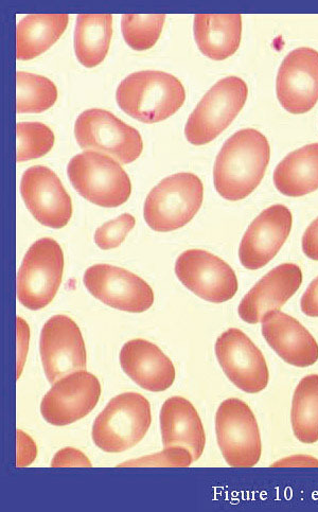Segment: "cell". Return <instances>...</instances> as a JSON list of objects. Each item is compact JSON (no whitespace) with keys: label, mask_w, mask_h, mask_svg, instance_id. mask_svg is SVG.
<instances>
[{"label":"cell","mask_w":318,"mask_h":512,"mask_svg":"<svg viewBox=\"0 0 318 512\" xmlns=\"http://www.w3.org/2000/svg\"><path fill=\"white\" fill-rule=\"evenodd\" d=\"M75 136L84 150L108 153L122 164H131L143 153L139 132L108 111L87 110L78 117Z\"/></svg>","instance_id":"9c48e42d"},{"label":"cell","mask_w":318,"mask_h":512,"mask_svg":"<svg viewBox=\"0 0 318 512\" xmlns=\"http://www.w3.org/2000/svg\"><path fill=\"white\" fill-rule=\"evenodd\" d=\"M277 98L291 114H305L318 101V51L303 47L290 52L278 70Z\"/></svg>","instance_id":"2e32d148"},{"label":"cell","mask_w":318,"mask_h":512,"mask_svg":"<svg viewBox=\"0 0 318 512\" xmlns=\"http://www.w3.org/2000/svg\"><path fill=\"white\" fill-rule=\"evenodd\" d=\"M135 225L136 220L132 215H121L117 219L109 221L97 229L95 242L101 250L116 249V247L126 240Z\"/></svg>","instance_id":"4dcf8cb0"},{"label":"cell","mask_w":318,"mask_h":512,"mask_svg":"<svg viewBox=\"0 0 318 512\" xmlns=\"http://www.w3.org/2000/svg\"><path fill=\"white\" fill-rule=\"evenodd\" d=\"M38 455L37 445L26 433L17 431V467L24 468L34 462Z\"/></svg>","instance_id":"d6a6232c"},{"label":"cell","mask_w":318,"mask_h":512,"mask_svg":"<svg viewBox=\"0 0 318 512\" xmlns=\"http://www.w3.org/2000/svg\"><path fill=\"white\" fill-rule=\"evenodd\" d=\"M120 364L123 372L149 392H164L175 380L172 361L161 348L143 339L132 340L123 345Z\"/></svg>","instance_id":"ffe728a7"},{"label":"cell","mask_w":318,"mask_h":512,"mask_svg":"<svg viewBox=\"0 0 318 512\" xmlns=\"http://www.w3.org/2000/svg\"><path fill=\"white\" fill-rule=\"evenodd\" d=\"M23 200L35 220L61 229L73 217V202L58 175L44 166L26 170L21 183Z\"/></svg>","instance_id":"9a60e30c"},{"label":"cell","mask_w":318,"mask_h":512,"mask_svg":"<svg viewBox=\"0 0 318 512\" xmlns=\"http://www.w3.org/2000/svg\"><path fill=\"white\" fill-rule=\"evenodd\" d=\"M249 95L238 77L220 80L203 97L188 118L185 135L191 145L204 146L215 140L241 112Z\"/></svg>","instance_id":"52a82bcc"},{"label":"cell","mask_w":318,"mask_h":512,"mask_svg":"<svg viewBox=\"0 0 318 512\" xmlns=\"http://www.w3.org/2000/svg\"><path fill=\"white\" fill-rule=\"evenodd\" d=\"M300 308L310 317H318V276L311 282L300 300Z\"/></svg>","instance_id":"836d02e7"},{"label":"cell","mask_w":318,"mask_h":512,"mask_svg":"<svg viewBox=\"0 0 318 512\" xmlns=\"http://www.w3.org/2000/svg\"><path fill=\"white\" fill-rule=\"evenodd\" d=\"M192 454L183 447L165 448L158 454L141 457L118 467L133 468H186L193 463Z\"/></svg>","instance_id":"f546056e"},{"label":"cell","mask_w":318,"mask_h":512,"mask_svg":"<svg viewBox=\"0 0 318 512\" xmlns=\"http://www.w3.org/2000/svg\"><path fill=\"white\" fill-rule=\"evenodd\" d=\"M216 356L227 378L241 391L258 394L267 388L270 381L268 363L240 329L231 328L220 335Z\"/></svg>","instance_id":"8fae6325"},{"label":"cell","mask_w":318,"mask_h":512,"mask_svg":"<svg viewBox=\"0 0 318 512\" xmlns=\"http://www.w3.org/2000/svg\"><path fill=\"white\" fill-rule=\"evenodd\" d=\"M278 191L290 198H300L318 189V144L290 153L274 172Z\"/></svg>","instance_id":"cb8c5ba5"},{"label":"cell","mask_w":318,"mask_h":512,"mask_svg":"<svg viewBox=\"0 0 318 512\" xmlns=\"http://www.w3.org/2000/svg\"><path fill=\"white\" fill-rule=\"evenodd\" d=\"M185 99L183 83L158 70H143L128 76L116 92L119 108L144 123L168 119L183 107Z\"/></svg>","instance_id":"7a4b0ae2"},{"label":"cell","mask_w":318,"mask_h":512,"mask_svg":"<svg viewBox=\"0 0 318 512\" xmlns=\"http://www.w3.org/2000/svg\"><path fill=\"white\" fill-rule=\"evenodd\" d=\"M270 156L269 141L257 130H241L229 138L214 168L220 196L234 202L249 197L263 180Z\"/></svg>","instance_id":"6da1fadb"},{"label":"cell","mask_w":318,"mask_h":512,"mask_svg":"<svg viewBox=\"0 0 318 512\" xmlns=\"http://www.w3.org/2000/svg\"><path fill=\"white\" fill-rule=\"evenodd\" d=\"M58 88L49 79L25 72L16 73V111L39 114L56 104Z\"/></svg>","instance_id":"4316f807"},{"label":"cell","mask_w":318,"mask_h":512,"mask_svg":"<svg viewBox=\"0 0 318 512\" xmlns=\"http://www.w3.org/2000/svg\"><path fill=\"white\" fill-rule=\"evenodd\" d=\"M204 200L199 176L176 173L152 189L145 203L147 224L158 233H168L188 224L198 214Z\"/></svg>","instance_id":"3957f363"},{"label":"cell","mask_w":318,"mask_h":512,"mask_svg":"<svg viewBox=\"0 0 318 512\" xmlns=\"http://www.w3.org/2000/svg\"><path fill=\"white\" fill-rule=\"evenodd\" d=\"M69 23L67 14H31L17 25L16 58L29 61L38 58L56 44Z\"/></svg>","instance_id":"603a6c76"},{"label":"cell","mask_w":318,"mask_h":512,"mask_svg":"<svg viewBox=\"0 0 318 512\" xmlns=\"http://www.w3.org/2000/svg\"><path fill=\"white\" fill-rule=\"evenodd\" d=\"M161 429L165 448L183 447L196 462L202 456L206 435L196 408L183 397H172L161 411Z\"/></svg>","instance_id":"44dd1931"},{"label":"cell","mask_w":318,"mask_h":512,"mask_svg":"<svg viewBox=\"0 0 318 512\" xmlns=\"http://www.w3.org/2000/svg\"><path fill=\"white\" fill-rule=\"evenodd\" d=\"M40 352L45 375L51 384L86 368L82 332L76 322L66 315L52 316L44 325Z\"/></svg>","instance_id":"4fadbf2b"},{"label":"cell","mask_w":318,"mask_h":512,"mask_svg":"<svg viewBox=\"0 0 318 512\" xmlns=\"http://www.w3.org/2000/svg\"><path fill=\"white\" fill-rule=\"evenodd\" d=\"M175 274L192 293L214 304L234 298L238 279L221 258L202 250H189L175 263Z\"/></svg>","instance_id":"30bf717a"},{"label":"cell","mask_w":318,"mask_h":512,"mask_svg":"<svg viewBox=\"0 0 318 512\" xmlns=\"http://www.w3.org/2000/svg\"><path fill=\"white\" fill-rule=\"evenodd\" d=\"M271 467H287V468H318V459L307 455H295L285 459H281Z\"/></svg>","instance_id":"d590c367"},{"label":"cell","mask_w":318,"mask_h":512,"mask_svg":"<svg viewBox=\"0 0 318 512\" xmlns=\"http://www.w3.org/2000/svg\"><path fill=\"white\" fill-rule=\"evenodd\" d=\"M295 437L300 443L318 441V375L305 377L296 387L291 411Z\"/></svg>","instance_id":"484cf974"},{"label":"cell","mask_w":318,"mask_h":512,"mask_svg":"<svg viewBox=\"0 0 318 512\" xmlns=\"http://www.w3.org/2000/svg\"><path fill=\"white\" fill-rule=\"evenodd\" d=\"M216 432L222 455L233 468L255 467L261 458L262 445L257 419L244 401H223L216 414Z\"/></svg>","instance_id":"ba28073f"},{"label":"cell","mask_w":318,"mask_h":512,"mask_svg":"<svg viewBox=\"0 0 318 512\" xmlns=\"http://www.w3.org/2000/svg\"><path fill=\"white\" fill-rule=\"evenodd\" d=\"M67 174L80 196L95 205L118 207L131 197L129 175L108 155L95 151L78 154L69 162Z\"/></svg>","instance_id":"5b68a950"},{"label":"cell","mask_w":318,"mask_h":512,"mask_svg":"<svg viewBox=\"0 0 318 512\" xmlns=\"http://www.w3.org/2000/svg\"><path fill=\"white\" fill-rule=\"evenodd\" d=\"M165 21V14H125L121 23L123 38L136 51L149 50L161 38Z\"/></svg>","instance_id":"83f0119b"},{"label":"cell","mask_w":318,"mask_h":512,"mask_svg":"<svg viewBox=\"0 0 318 512\" xmlns=\"http://www.w3.org/2000/svg\"><path fill=\"white\" fill-rule=\"evenodd\" d=\"M52 468H91L90 459L81 451L65 448L59 451L51 463Z\"/></svg>","instance_id":"1f68e13d"},{"label":"cell","mask_w":318,"mask_h":512,"mask_svg":"<svg viewBox=\"0 0 318 512\" xmlns=\"http://www.w3.org/2000/svg\"><path fill=\"white\" fill-rule=\"evenodd\" d=\"M151 422V405L143 395H118L96 418L92 432L94 443L104 452H125L144 439Z\"/></svg>","instance_id":"277c9868"},{"label":"cell","mask_w":318,"mask_h":512,"mask_svg":"<svg viewBox=\"0 0 318 512\" xmlns=\"http://www.w3.org/2000/svg\"><path fill=\"white\" fill-rule=\"evenodd\" d=\"M302 282L303 272L296 264H280L243 297L238 309L242 321L251 325L261 323L270 311L285 306Z\"/></svg>","instance_id":"ac0fdd59"},{"label":"cell","mask_w":318,"mask_h":512,"mask_svg":"<svg viewBox=\"0 0 318 512\" xmlns=\"http://www.w3.org/2000/svg\"><path fill=\"white\" fill-rule=\"evenodd\" d=\"M101 396V384L96 376L79 370L55 384L41 403V413L52 426L65 427L90 414Z\"/></svg>","instance_id":"5bb4252c"},{"label":"cell","mask_w":318,"mask_h":512,"mask_svg":"<svg viewBox=\"0 0 318 512\" xmlns=\"http://www.w3.org/2000/svg\"><path fill=\"white\" fill-rule=\"evenodd\" d=\"M112 35V14H79L74 38L79 62L87 68L101 64L108 55Z\"/></svg>","instance_id":"d4e9b609"},{"label":"cell","mask_w":318,"mask_h":512,"mask_svg":"<svg viewBox=\"0 0 318 512\" xmlns=\"http://www.w3.org/2000/svg\"><path fill=\"white\" fill-rule=\"evenodd\" d=\"M17 322H19V324H17V327H19V333L22 335V343L21 341L19 342V373H17V378H20L23 366L25 364L28 349V341L25 343L23 342L29 339V328L26 322L21 320L20 317H17Z\"/></svg>","instance_id":"8d00e7d4"},{"label":"cell","mask_w":318,"mask_h":512,"mask_svg":"<svg viewBox=\"0 0 318 512\" xmlns=\"http://www.w3.org/2000/svg\"><path fill=\"white\" fill-rule=\"evenodd\" d=\"M64 273V254L51 238L34 242L17 275V297L27 309L46 308L55 299Z\"/></svg>","instance_id":"8992f818"},{"label":"cell","mask_w":318,"mask_h":512,"mask_svg":"<svg viewBox=\"0 0 318 512\" xmlns=\"http://www.w3.org/2000/svg\"><path fill=\"white\" fill-rule=\"evenodd\" d=\"M17 162L37 160L55 145V134L41 122H20L16 126Z\"/></svg>","instance_id":"f1b7e54d"},{"label":"cell","mask_w":318,"mask_h":512,"mask_svg":"<svg viewBox=\"0 0 318 512\" xmlns=\"http://www.w3.org/2000/svg\"><path fill=\"white\" fill-rule=\"evenodd\" d=\"M261 323L263 338L282 360L302 368L318 361L317 342L293 316L273 310L263 317Z\"/></svg>","instance_id":"d6986e66"},{"label":"cell","mask_w":318,"mask_h":512,"mask_svg":"<svg viewBox=\"0 0 318 512\" xmlns=\"http://www.w3.org/2000/svg\"><path fill=\"white\" fill-rule=\"evenodd\" d=\"M293 216L284 205H273L253 221L244 234L239 258L247 270H259L276 257L290 236Z\"/></svg>","instance_id":"e0dca14e"},{"label":"cell","mask_w":318,"mask_h":512,"mask_svg":"<svg viewBox=\"0 0 318 512\" xmlns=\"http://www.w3.org/2000/svg\"><path fill=\"white\" fill-rule=\"evenodd\" d=\"M84 286L106 306L130 313H143L154 304L152 288L139 276L110 264L87 269Z\"/></svg>","instance_id":"7c38bea8"},{"label":"cell","mask_w":318,"mask_h":512,"mask_svg":"<svg viewBox=\"0 0 318 512\" xmlns=\"http://www.w3.org/2000/svg\"><path fill=\"white\" fill-rule=\"evenodd\" d=\"M194 39L202 54L224 61L236 54L242 38L240 14H197L193 23Z\"/></svg>","instance_id":"7402d4cb"},{"label":"cell","mask_w":318,"mask_h":512,"mask_svg":"<svg viewBox=\"0 0 318 512\" xmlns=\"http://www.w3.org/2000/svg\"><path fill=\"white\" fill-rule=\"evenodd\" d=\"M303 251L307 257L318 261V218L307 228L303 237Z\"/></svg>","instance_id":"e575fe53"}]
</instances>
